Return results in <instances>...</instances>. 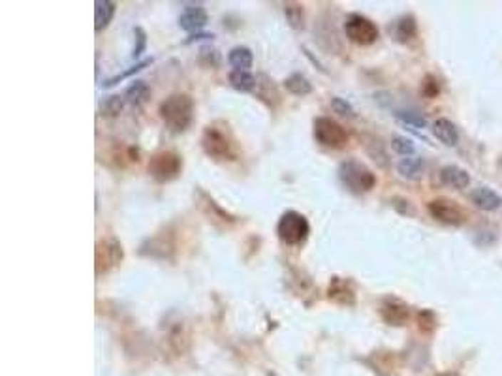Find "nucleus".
I'll list each match as a JSON object with an SVG mask.
<instances>
[{
  "label": "nucleus",
  "mask_w": 502,
  "mask_h": 376,
  "mask_svg": "<svg viewBox=\"0 0 502 376\" xmlns=\"http://www.w3.org/2000/svg\"><path fill=\"white\" fill-rule=\"evenodd\" d=\"M344 34L350 41L357 44V46H371L380 36L376 23L369 19V17L362 16V14H352L344 21Z\"/></svg>",
  "instance_id": "nucleus-7"
},
{
  "label": "nucleus",
  "mask_w": 502,
  "mask_h": 376,
  "mask_svg": "<svg viewBox=\"0 0 502 376\" xmlns=\"http://www.w3.org/2000/svg\"><path fill=\"white\" fill-rule=\"evenodd\" d=\"M427 211L435 220L442 222L446 226L459 228L466 222L465 209L454 200H448V198H436V200L429 201Z\"/></svg>",
  "instance_id": "nucleus-8"
},
{
  "label": "nucleus",
  "mask_w": 502,
  "mask_h": 376,
  "mask_svg": "<svg viewBox=\"0 0 502 376\" xmlns=\"http://www.w3.org/2000/svg\"><path fill=\"white\" fill-rule=\"evenodd\" d=\"M395 117H397L401 123L414 126V128H425V126H427V119H425L421 113H418V111H404V109H399V111H395Z\"/></svg>",
  "instance_id": "nucleus-26"
},
{
  "label": "nucleus",
  "mask_w": 502,
  "mask_h": 376,
  "mask_svg": "<svg viewBox=\"0 0 502 376\" xmlns=\"http://www.w3.org/2000/svg\"><path fill=\"white\" fill-rule=\"evenodd\" d=\"M312 134H314V139L318 143L324 145V147H329V149H342L348 143V139H350L347 128L337 123L335 119H329V117H318V119H314Z\"/></svg>",
  "instance_id": "nucleus-5"
},
{
  "label": "nucleus",
  "mask_w": 502,
  "mask_h": 376,
  "mask_svg": "<svg viewBox=\"0 0 502 376\" xmlns=\"http://www.w3.org/2000/svg\"><path fill=\"white\" fill-rule=\"evenodd\" d=\"M183 170L181 156L173 151H160L156 155L150 156L149 160V173L153 179L158 183H170L175 179Z\"/></svg>",
  "instance_id": "nucleus-6"
},
{
  "label": "nucleus",
  "mask_w": 502,
  "mask_h": 376,
  "mask_svg": "<svg viewBox=\"0 0 502 376\" xmlns=\"http://www.w3.org/2000/svg\"><path fill=\"white\" fill-rule=\"evenodd\" d=\"M380 316L388 325H404L410 320V307L399 298H384L380 303Z\"/></svg>",
  "instance_id": "nucleus-10"
},
{
  "label": "nucleus",
  "mask_w": 502,
  "mask_h": 376,
  "mask_svg": "<svg viewBox=\"0 0 502 376\" xmlns=\"http://www.w3.org/2000/svg\"><path fill=\"white\" fill-rule=\"evenodd\" d=\"M367 153L378 166H382V168H388L389 166V156H388V153H386V149H384V145L380 139L373 138L371 141H369Z\"/></svg>",
  "instance_id": "nucleus-25"
},
{
  "label": "nucleus",
  "mask_w": 502,
  "mask_h": 376,
  "mask_svg": "<svg viewBox=\"0 0 502 376\" xmlns=\"http://www.w3.org/2000/svg\"><path fill=\"white\" fill-rule=\"evenodd\" d=\"M391 147H394L395 153H399V155L403 156H412L416 151L412 139L404 138V136H395V138L391 139Z\"/></svg>",
  "instance_id": "nucleus-28"
},
{
  "label": "nucleus",
  "mask_w": 502,
  "mask_h": 376,
  "mask_svg": "<svg viewBox=\"0 0 502 376\" xmlns=\"http://www.w3.org/2000/svg\"><path fill=\"white\" fill-rule=\"evenodd\" d=\"M123 108H125V98L119 96V94H113V96H108V98L102 102V106H100V113H102V117L111 119V117H117V115L123 111Z\"/></svg>",
  "instance_id": "nucleus-24"
},
{
  "label": "nucleus",
  "mask_w": 502,
  "mask_h": 376,
  "mask_svg": "<svg viewBox=\"0 0 502 376\" xmlns=\"http://www.w3.org/2000/svg\"><path fill=\"white\" fill-rule=\"evenodd\" d=\"M228 81L235 91H241V93H249V91H254V87L258 85V79L254 78L250 72H239V70H232L228 76Z\"/></svg>",
  "instance_id": "nucleus-21"
},
{
  "label": "nucleus",
  "mask_w": 502,
  "mask_h": 376,
  "mask_svg": "<svg viewBox=\"0 0 502 376\" xmlns=\"http://www.w3.org/2000/svg\"><path fill=\"white\" fill-rule=\"evenodd\" d=\"M339 179L354 194H367L376 186V176L373 170H369L367 166L356 158L344 160L339 166Z\"/></svg>",
  "instance_id": "nucleus-2"
},
{
  "label": "nucleus",
  "mask_w": 502,
  "mask_h": 376,
  "mask_svg": "<svg viewBox=\"0 0 502 376\" xmlns=\"http://www.w3.org/2000/svg\"><path fill=\"white\" fill-rule=\"evenodd\" d=\"M134 36H135V46H134V51H132V57L140 59L141 53L145 51V47H147V34L141 26H135Z\"/></svg>",
  "instance_id": "nucleus-32"
},
{
  "label": "nucleus",
  "mask_w": 502,
  "mask_h": 376,
  "mask_svg": "<svg viewBox=\"0 0 502 376\" xmlns=\"http://www.w3.org/2000/svg\"><path fill=\"white\" fill-rule=\"evenodd\" d=\"M202 147L205 155L211 156L212 160L232 162L237 158V147L233 143V139L230 138L226 130L218 128V126H208L203 130Z\"/></svg>",
  "instance_id": "nucleus-3"
},
{
  "label": "nucleus",
  "mask_w": 502,
  "mask_h": 376,
  "mask_svg": "<svg viewBox=\"0 0 502 376\" xmlns=\"http://www.w3.org/2000/svg\"><path fill=\"white\" fill-rule=\"evenodd\" d=\"M471 201L481 211H497L502 205V198L487 186H478L471 192Z\"/></svg>",
  "instance_id": "nucleus-15"
},
{
  "label": "nucleus",
  "mask_w": 502,
  "mask_h": 376,
  "mask_svg": "<svg viewBox=\"0 0 502 376\" xmlns=\"http://www.w3.org/2000/svg\"><path fill=\"white\" fill-rule=\"evenodd\" d=\"M205 57H208V64H205V66H218L220 59H218V53L215 51V49H202V53H200V61Z\"/></svg>",
  "instance_id": "nucleus-34"
},
{
  "label": "nucleus",
  "mask_w": 502,
  "mask_h": 376,
  "mask_svg": "<svg viewBox=\"0 0 502 376\" xmlns=\"http://www.w3.org/2000/svg\"><path fill=\"white\" fill-rule=\"evenodd\" d=\"M440 93V83L436 81L435 76H425L421 81V94L425 98H436Z\"/></svg>",
  "instance_id": "nucleus-31"
},
{
  "label": "nucleus",
  "mask_w": 502,
  "mask_h": 376,
  "mask_svg": "<svg viewBox=\"0 0 502 376\" xmlns=\"http://www.w3.org/2000/svg\"><path fill=\"white\" fill-rule=\"evenodd\" d=\"M158 113L170 132L181 134L194 121V100L185 93L171 94L160 103Z\"/></svg>",
  "instance_id": "nucleus-1"
},
{
  "label": "nucleus",
  "mask_w": 502,
  "mask_h": 376,
  "mask_svg": "<svg viewBox=\"0 0 502 376\" xmlns=\"http://www.w3.org/2000/svg\"><path fill=\"white\" fill-rule=\"evenodd\" d=\"M439 376H461L459 372H442V375H439Z\"/></svg>",
  "instance_id": "nucleus-35"
},
{
  "label": "nucleus",
  "mask_w": 502,
  "mask_h": 376,
  "mask_svg": "<svg viewBox=\"0 0 502 376\" xmlns=\"http://www.w3.org/2000/svg\"><path fill=\"white\" fill-rule=\"evenodd\" d=\"M205 25H208V11L202 6H187L179 17V26L187 32L202 31Z\"/></svg>",
  "instance_id": "nucleus-14"
},
{
  "label": "nucleus",
  "mask_w": 502,
  "mask_h": 376,
  "mask_svg": "<svg viewBox=\"0 0 502 376\" xmlns=\"http://www.w3.org/2000/svg\"><path fill=\"white\" fill-rule=\"evenodd\" d=\"M125 96L134 108H143L150 96V88L147 87L145 81H134L126 88Z\"/></svg>",
  "instance_id": "nucleus-20"
},
{
  "label": "nucleus",
  "mask_w": 502,
  "mask_h": 376,
  "mask_svg": "<svg viewBox=\"0 0 502 376\" xmlns=\"http://www.w3.org/2000/svg\"><path fill=\"white\" fill-rule=\"evenodd\" d=\"M285 16L294 31H303L305 29V11H303V6L299 2H286Z\"/></svg>",
  "instance_id": "nucleus-23"
},
{
  "label": "nucleus",
  "mask_w": 502,
  "mask_h": 376,
  "mask_svg": "<svg viewBox=\"0 0 502 376\" xmlns=\"http://www.w3.org/2000/svg\"><path fill=\"white\" fill-rule=\"evenodd\" d=\"M389 32L399 44H409L410 40H414L418 34V23H416L414 16H401L394 21V25L389 26Z\"/></svg>",
  "instance_id": "nucleus-13"
},
{
  "label": "nucleus",
  "mask_w": 502,
  "mask_h": 376,
  "mask_svg": "<svg viewBox=\"0 0 502 376\" xmlns=\"http://www.w3.org/2000/svg\"><path fill=\"white\" fill-rule=\"evenodd\" d=\"M433 134L439 139L440 143L446 145V147H457L459 145V130L450 119H444L440 117L433 123Z\"/></svg>",
  "instance_id": "nucleus-16"
},
{
  "label": "nucleus",
  "mask_w": 502,
  "mask_h": 376,
  "mask_svg": "<svg viewBox=\"0 0 502 376\" xmlns=\"http://www.w3.org/2000/svg\"><path fill=\"white\" fill-rule=\"evenodd\" d=\"M228 62L233 70H239V72H249V68L252 66V62H254L252 51H250L249 47H245V46L233 47L232 51L228 53Z\"/></svg>",
  "instance_id": "nucleus-19"
},
{
  "label": "nucleus",
  "mask_w": 502,
  "mask_h": 376,
  "mask_svg": "<svg viewBox=\"0 0 502 376\" xmlns=\"http://www.w3.org/2000/svg\"><path fill=\"white\" fill-rule=\"evenodd\" d=\"M115 16V2L111 0H98L94 2V29L96 31H104L106 26L111 23Z\"/></svg>",
  "instance_id": "nucleus-18"
},
{
  "label": "nucleus",
  "mask_w": 502,
  "mask_h": 376,
  "mask_svg": "<svg viewBox=\"0 0 502 376\" xmlns=\"http://www.w3.org/2000/svg\"><path fill=\"white\" fill-rule=\"evenodd\" d=\"M123 247L115 239H102L96 245V275H104L123 262Z\"/></svg>",
  "instance_id": "nucleus-9"
},
{
  "label": "nucleus",
  "mask_w": 502,
  "mask_h": 376,
  "mask_svg": "<svg viewBox=\"0 0 502 376\" xmlns=\"http://www.w3.org/2000/svg\"><path fill=\"white\" fill-rule=\"evenodd\" d=\"M436 325H439V318H436V315L433 313V310L429 309H424L418 313V327L424 333H433V331L436 330Z\"/></svg>",
  "instance_id": "nucleus-27"
},
{
  "label": "nucleus",
  "mask_w": 502,
  "mask_h": 376,
  "mask_svg": "<svg viewBox=\"0 0 502 376\" xmlns=\"http://www.w3.org/2000/svg\"><path fill=\"white\" fill-rule=\"evenodd\" d=\"M397 171H399V176L403 177V179H409V181L421 179V176H424V160H421V156H416V155L404 156V158L399 160Z\"/></svg>",
  "instance_id": "nucleus-17"
},
{
  "label": "nucleus",
  "mask_w": 502,
  "mask_h": 376,
  "mask_svg": "<svg viewBox=\"0 0 502 376\" xmlns=\"http://www.w3.org/2000/svg\"><path fill=\"white\" fill-rule=\"evenodd\" d=\"M277 233L279 239L290 247H299L307 241L309 233H311V226L301 213L297 211H286L282 213V217L279 218L277 224Z\"/></svg>",
  "instance_id": "nucleus-4"
},
{
  "label": "nucleus",
  "mask_w": 502,
  "mask_h": 376,
  "mask_svg": "<svg viewBox=\"0 0 502 376\" xmlns=\"http://www.w3.org/2000/svg\"><path fill=\"white\" fill-rule=\"evenodd\" d=\"M391 205H394L401 215H414V207L410 205V201L404 200V198H394V200H391Z\"/></svg>",
  "instance_id": "nucleus-33"
},
{
  "label": "nucleus",
  "mask_w": 502,
  "mask_h": 376,
  "mask_svg": "<svg viewBox=\"0 0 502 376\" xmlns=\"http://www.w3.org/2000/svg\"><path fill=\"white\" fill-rule=\"evenodd\" d=\"M332 109L335 111V113L341 115V117H348V119H354V117H356V111H354L352 103L347 102L344 98H339V96L332 98Z\"/></svg>",
  "instance_id": "nucleus-30"
},
{
  "label": "nucleus",
  "mask_w": 502,
  "mask_h": 376,
  "mask_svg": "<svg viewBox=\"0 0 502 376\" xmlns=\"http://www.w3.org/2000/svg\"><path fill=\"white\" fill-rule=\"evenodd\" d=\"M150 62H153V59H145V61L138 62L135 66H132L130 70H126V72L119 73V76H115V78H111V79H108V81H104V87H113V85H117V83L123 81V79L130 78V76H134V73H138L140 70H143L145 66H149Z\"/></svg>",
  "instance_id": "nucleus-29"
},
{
  "label": "nucleus",
  "mask_w": 502,
  "mask_h": 376,
  "mask_svg": "<svg viewBox=\"0 0 502 376\" xmlns=\"http://www.w3.org/2000/svg\"><path fill=\"white\" fill-rule=\"evenodd\" d=\"M327 298L335 301V303L350 307V305L356 303V290H354L352 283L347 278L333 277L329 288H327Z\"/></svg>",
  "instance_id": "nucleus-11"
},
{
  "label": "nucleus",
  "mask_w": 502,
  "mask_h": 376,
  "mask_svg": "<svg viewBox=\"0 0 502 376\" xmlns=\"http://www.w3.org/2000/svg\"><path fill=\"white\" fill-rule=\"evenodd\" d=\"M285 88L295 96H307L312 93L311 81L303 73H292L290 78L285 79Z\"/></svg>",
  "instance_id": "nucleus-22"
},
{
  "label": "nucleus",
  "mask_w": 502,
  "mask_h": 376,
  "mask_svg": "<svg viewBox=\"0 0 502 376\" xmlns=\"http://www.w3.org/2000/svg\"><path fill=\"white\" fill-rule=\"evenodd\" d=\"M439 177L442 185L450 186V188H454V190H465V188H468V185H471V176H468V171L454 164L440 168Z\"/></svg>",
  "instance_id": "nucleus-12"
}]
</instances>
